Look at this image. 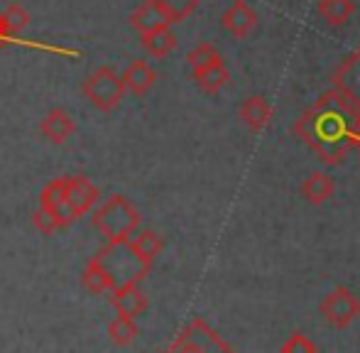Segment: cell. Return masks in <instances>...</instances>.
I'll list each match as a JSON object with an SVG mask.
<instances>
[{
  "label": "cell",
  "instance_id": "cell-1",
  "mask_svg": "<svg viewBox=\"0 0 360 353\" xmlns=\"http://www.w3.org/2000/svg\"><path fill=\"white\" fill-rule=\"evenodd\" d=\"M356 113L338 91H326L294 123V135L319 155L326 165H341L351 150L358 148Z\"/></svg>",
  "mask_w": 360,
  "mask_h": 353
},
{
  "label": "cell",
  "instance_id": "cell-2",
  "mask_svg": "<svg viewBox=\"0 0 360 353\" xmlns=\"http://www.w3.org/2000/svg\"><path fill=\"white\" fill-rule=\"evenodd\" d=\"M140 211L135 204L123 194H110L91 216V224L96 231H101L108 245H125L133 233L140 229Z\"/></svg>",
  "mask_w": 360,
  "mask_h": 353
},
{
  "label": "cell",
  "instance_id": "cell-3",
  "mask_svg": "<svg viewBox=\"0 0 360 353\" xmlns=\"http://www.w3.org/2000/svg\"><path fill=\"white\" fill-rule=\"evenodd\" d=\"M81 89H84V96L89 98V103L94 105V108L103 110V113L113 110L115 105L125 98L123 79H120V74L115 72L113 67L94 69V72L86 77V82Z\"/></svg>",
  "mask_w": 360,
  "mask_h": 353
},
{
  "label": "cell",
  "instance_id": "cell-4",
  "mask_svg": "<svg viewBox=\"0 0 360 353\" xmlns=\"http://www.w3.org/2000/svg\"><path fill=\"white\" fill-rule=\"evenodd\" d=\"M165 353H233L231 346L201 316L189 321L184 331L167 346Z\"/></svg>",
  "mask_w": 360,
  "mask_h": 353
},
{
  "label": "cell",
  "instance_id": "cell-5",
  "mask_svg": "<svg viewBox=\"0 0 360 353\" xmlns=\"http://www.w3.org/2000/svg\"><path fill=\"white\" fill-rule=\"evenodd\" d=\"M323 321L333 329H348L353 321L360 316V300L346 287H336L333 292H328L319 304Z\"/></svg>",
  "mask_w": 360,
  "mask_h": 353
},
{
  "label": "cell",
  "instance_id": "cell-6",
  "mask_svg": "<svg viewBox=\"0 0 360 353\" xmlns=\"http://www.w3.org/2000/svg\"><path fill=\"white\" fill-rule=\"evenodd\" d=\"M64 196H67V204L72 209L74 219H81L96 206L101 191L86 174H72L64 176Z\"/></svg>",
  "mask_w": 360,
  "mask_h": 353
},
{
  "label": "cell",
  "instance_id": "cell-7",
  "mask_svg": "<svg viewBox=\"0 0 360 353\" xmlns=\"http://www.w3.org/2000/svg\"><path fill=\"white\" fill-rule=\"evenodd\" d=\"M333 91L343 96L353 108L360 110V49L351 52L333 72Z\"/></svg>",
  "mask_w": 360,
  "mask_h": 353
},
{
  "label": "cell",
  "instance_id": "cell-8",
  "mask_svg": "<svg viewBox=\"0 0 360 353\" xmlns=\"http://www.w3.org/2000/svg\"><path fill=\"white\" fill-rule=\"evenodd\" d=\"M110 304H113L115 314L128 316V319H138V316H143L147 312L150 300H147V295L140 290V285L128 282V285L115 287L113 295H110Z\"/></svg>",
  "mask_w": 360,
  "mask_h": 353
},
{
  "label": "cell",
  "instance_id": "cell-9",
  "mask_svg": "<svg viewBox=\"0 0 360 353\" xmlns=\"http://www.w3.org/2000/svg\"><path fill=\"white\" fill-rule=\"evenodd\" d=\"M125 245H128V250L133 253V258L138 260L145 270H150L152 263L157 260V255H160L162 248H165V240H162V236L157 233V231L138 229L133 233V238H130Z\"/></svg>",
  "mask_w": 360,
  "mask_h": 353
},
{
  "label": "cell",
  "instance_id": "cell-10",
  "mask_svg": "<svg viewBox=\"0 0 360 353\" xmlns=\"http://www.w3.org/2000/svg\"><path fill=\"white\" fill-rule=\"evenodd\" d=\"M39 206L47 209V211H52V214L57 216V221H59L62 229H69V226L76 221L72 209H69V204H67V196H64V176L52 179L42 191H39Z\"/></svg>",
  "mask_w": 360,
  "mask_h": 353
},
{
  "label": "cell",
  "instance_id": "cell-11",
  "mask_svg": "<svg viewBox=\"0 0 360 353\" xmlns=\"http://www.w3.org/2000/svg\"><path fill=\"white\" fill-rule=\"evenodd\" d=\"M130 25H133L135 32L143 37V34H150V32H157V30H165V27H172V20L160 5H155L152 0H145L140 8L133 10L130 15Z\"/></svg>",
  "mask_w": 360,
  "mask_h": 353
},
{
  "label": "cell",
  "instance_id": "cell-12",
  "mask_svg": "<svg viewBox=\"0 0 360 353\" xmlns=\"http://www.w3.org/2000/svg\"><path fill=\"white\" fill-rule=\"evenodd\" d=\"M39 133H42L49 143L62 145L76 133V123L64 108H52L42 120H39Z\"/></svg>",
  "mask_w": 360,
  "mask_h": 353
},
{
  "label": "cell",
  "instance_id": "cell-13",
  "mask_svg": "<svg viewBox=\"0 0 360 353\" xmlns=\"http://www.w3.org/2000/svg\"><path fill=\"white\" fill-rule=\"evenodd\" d=\"M255 25H257V13L245 0H236V3L223 13V27L238 39L248 37V32H250Z\"/></svg>",
  "mask_w": 360,
  "mask_h": 353
},
{
  "label": "cell",
  "instance_id": "cell-14",
  "mask_svg": "<svg viewBox=\"0 0 360 353\" xmlns=\"http://www.w3.org/2000/svg\"><path fill=\"white\" fill-rule=\"evenodd\" d=\"M81 285H84L91 295H103V292H113L115 290L113 275H110V270L105 267V263L98 258V255L89 258L84 272H81Z\"/></svg>",
  "mask_w": 360,
  "mask_h": 353
},
{
  "label": "cell",
  "instance_id": "cell-15",
  "mask_svg": "<svg viewBox=\"0 0 360 353\" xmlns=\"http://www.w3.org/2000/svg\"><path fill=\"white\" fill-rule=\"evenodd\" d=\"M120 79H123L125 91H130V94H135V96H143L155 86L157 72L145 62V59H135V62H130V67L125 69Z\"/></svg>",
  "mask_w": 360,
  "mask_h": 353
},
{
  "label": "cell",
  "instance_id": "cell-16",
  "mask_svg": "<svg viewBox=\"0 0 360 353\" xmlns=\"http://www.w3.org/2000/svg\"><path fill=\"white\" fill-rule=\"evenodd\" d=\"M240 118L252 133H260V130L272 120V105L267 103L262 96H250V98L243 101Z\"/></svg>",
  "mask_w": 360,
  "mask_h": 353
},
{
  "label": "cell",
  "instance_id": "cell-17",
  "mask_svg": "<svg viewBox=\"0 0 360 353\" xmlns=\"http://www.w3.org/2000/svg\"><path fill=\"white\" fill-rule=\"evenodd\" d=\"M333 191H336V184H333L331 176L323 172H314L302 181V196L314 206L326 204L333 196Z\"/></svg>",
  "mask_w": 360,
  "mask_h": 353
},
{
  "label": "cell",
  "instance_id": "cell-18",
  "mask_svg": "<svg viewBox=\"0 0 360 353\" xmlns=\"http://www.w3.org/2000/svg\"><path fill=\"white\" fill-rule=\"evenodd\" d=\"M196 82V86H199L204 94H218L223 86L228 84V69L226 64H223V59H216L214 64H209L206 69H201V72L191 74Z\"/></svg>",
  "mask_w": 360,
  "mask_h": 353
},
{
  "label": "cell",
  "instance_id": "cell-19",
  "mask_svg": "<svg viewBox=\"0 0 360 353\" xmlns=\"http://www.w3.org/2000/svg\"><path fill=\"white\" fill-rule=\"evenodd\" d=\"M140 42H143L145 52L150 54V57H157V59L167 57V54L176 47V37H174V32H172L169 27L157 30V32H150V34H143V37H140Z\"/></svg>",
  "mask_w": 360,
  "mask_h": 353
},
{
  "label": "cell",
  "instance_id": "cell-20",
  "mask_svg": "<svg viewBox=\"0 0 360 353\" xmlns=\"http://www.w3.org/2000/svg\"><path fill=\"white\" fill-rule=\"evenodd\" d=\"M319 13L328 25H346L351 15L356 13V5H353V0H321Z\"/></svg>",
  "mask_w": 360,
  "mask_h": 353
},
{
  "label": "cell",
  "instance_id": "cell-21",
  "mask_svg": "<svg viewBox=\"0 0 360 353\" xmlns=\"http://www.w3.org/2000/svg\"><path fill=\"white\" fill-rule=\"evenodd\" d=\"M138 334H140L138 321L128 319V316L115 314V319L108 324V336L115 346H130L135 339H138Z\"/></svg>",
  "mask_w": 360,
  "mask_h": 353
},
{
  "label": "cell",
  "instance_id": "cell-22",
  "mask_svg": "<svg viewBox=\"0 0 360 353\" xmlns=\"http://www.w3.org/2000/svg\"><path fill=\"white\" fill-rule=\"evenodd\" d=\"M152 3L160 5V8L169 15L172 25H176V23H181V20L189 18L204 0H152Z\"/></svg>",
  "mask_w": 360,
  "mask_h": 353
},
{
  "label": "cell",
  "instance_id": "cell-23",
  "mask_svg": "<svg viewBox=\"0 0 360 353\" xmlns=\"http://www.w3.org/2000/svg\"><path fill=\"white\" fill-rule=\"evenodd\" d=\"M216 59H221V54L216 52L214 44L201 42L199 47H194V49L189 52V57H186V64H189L191 74H196V72H201V69L209 67V64H214Z\"/></svg>",
  "mask_w": 360,
  "mask_h": 353
},
{
  "label": "cell",
  "instance_id": "cell-24",
  "mask_svg": "<svg viewBox=\"0 0 360 353\" xmlns=\"http://www.w3.org/2000/svg\"><path fill=\"white\" fill-rule=\"evenodd\" d=\"M0 18H3L5 34H15V32H20V30H25L30 25V13L18 3L8 5V10H5Z\"/></svg>",
  "mask_w": 360,
  "mask_h": 353
},
{
  "label": "cell",
  "instance_id": "cell-25",
  "mask_svg": "<svg viewBox=\"0 0 360 353\" xmlns=\"http://www.w3.org/2000/svg\"><path fill=\"white\" fill-rule=\"evenodd\" d=\"M32 226L42 236H52V233H57V231H62V226H59L57 216H54L52 211L42 209V206H39V209L32 214Z\"/></svg>",
  "mask_w": 360,
  "mask_h": 353
},
{
  "label": "cell",
  "instance_id": "cell-26",
  "mask_svg": "<svg viewBox=\"0 0 360 353\" xmlns=\"http://www.w3.org/2000/svg\"><path fill=\"white\" fill-rule=\"evenodd\" d=\"M282 353H319L311 339H307L304 334H292L282 346Z\"/></svg>",
  "mask_w": 360,
  "mask_h": 353
},
{
  "label": "cell",
  "instance_id": "cell-27",
  "mask_svg": "<svg viewBox=\"0 0 360 353\" xmlns=\"http://www.w3.org/2000/svg\"><path fill=\"white\" fill-rule=\"evenodd\" d=\"M356 138H358V145H360V110L356 113Z\"/></svg>",
  "mask_w": 360,
  "mask_h": 353
},
{
  "label": "cell",
  "instance_id": "cell-28",
  "mask_svg": "<svg viewBox=\"0 0 360 353\" xmlns=\"http://www.w3.org/2000/svg\"><path fill=\"white\" fill-rule=\"evenodd\" d=\"M358 148H360V145H358Z\"/></svg>",
  "mask_w": 360,
  "mask_h": 353
}]
</instances>
